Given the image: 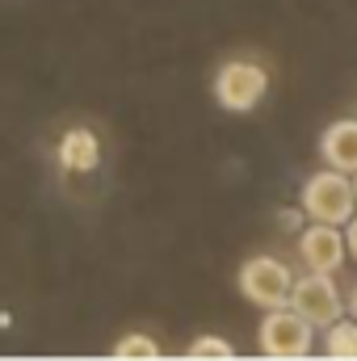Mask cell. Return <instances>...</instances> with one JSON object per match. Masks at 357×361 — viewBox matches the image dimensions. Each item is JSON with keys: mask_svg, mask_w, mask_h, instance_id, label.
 <instances>
[{"mask_svg": "<svg viewBox=\"0 0 357 361\" xmlns=\"http://www.w3.org/2000/svg\"><path fill=\"white\" fill-rule=\"evenodd\" d=\"M357 210V193H353V177L341 169H320L303 180V214L311 223H332L345 227Z\"/></svg>", "mask_w": 357, "mask_h": 361, "instance_id": "1", "label": "cell"}, {"mask_svg": "<svg viewBox=\"0 0 357 361\" xmlns=\"http://www.w3.org/2000/svg\"><path fill=\"white\" fill-rule=\"evenodd\" d=\"M257 345H261L265 357L303 361V357H311V349H315V324H307L290 302L286 307H273V311H265V319H261Z\"/></svg>", "mask_w": 357, "mask_h": 361, "instance_id": "2", "label": "cell"}, {"mask_svg": "<svg viewBox=\"0 0 357 361\" xmlns=\"http://www.w3.org/2000/svg\"><path fill=\"white\" fill-rule=\"evenodd\" d=\"M269 92V72L253 59H227L214 72V101L227 114H253Z\"/></svg>", "mask_w": 357, "mask_h": 361, "instance_id": "3", "label": "cell"}, {"mask_svg": "<svg viewBox=\"0 0 357 361\" xmlns=\"http://www.w3.org/2000/svg\"><path fill=\"white\" fill-rule=\"evenodd\" d=\"M332 277H337V273L307 269L303 277H294V286H290V307H294L307 324H315V332H324L328 324H337V319L345 315V298H341V290H337Z\"/></svg>", "mask_w": 357, "mask_h": 361, "instance_id": "4", "label": "cell"}, {"mask_svg": "<svg viewBox=\"0 0 357 361\" xmlns=\"http://www.w3.org/2000/svg\"><path fill=\"white\" fill-rule=\"evenodd\" d=\"M240 294L253 302V307H261V311H273V307H286L290 302V286H294V277H290V265L286 261H277V257H248L244 265H240Z\"/></svg>", "mask_w": 357, "mask_h": 361, "instance_id": "5", "label": "cell"}, {"mask_svg": "<svg viewBox=\"0 0 357 361\" xmlns=\"http://www.w3.org/2000/svg\"><path fill=\"white\" fill-rule=\"evenodd\" d=\"M298 257L303 265L315 273H337L349 261V244H345V227H332V223H311L303 235H298Z\"/></svg>", "mask_w": 357, "mask_h": 361, "instance_id": "6", "label": "cell"}, {"mask_svg": "<svg viewBox=\"0 0 357 361\" xmlns=\"http://www.w3.org/2000/svg\"><path fill=\"white\" fill-rule=\"evenodd\" d=\"M320 156L328 169H341V173H357V118H341L332 122L324 135H320Z\"/></svg>", "mask_w": 357, "mask_h": 361, "instance_id": "7", "label": "cell"}, {"mask_svg": "<svg viewBox=\"0 0 357 361\" xmlns=\"http://www.w3.org/2000/svg\"><path fill=\"white\" fill-rule=\"evenodd\" d=\"M101 164V143L89 126H72L59 139V169L63 173H92Z\"/></svg>", "mask_w": 357, "mask_h": 361, "instance_id": "8", "label": "cell"}, {"mask_svg": "<svg viewBox=\"0 0 357 361\" xmlns=\"http://www.w3.org/2000/svg\"><path fill=\"white\" fill-rule=\"evenodd\" d=\"M324 353L332 361H357V319H337L324 328Z\"/></svg>", "mask_w": 357, "mask_h": 361, "instance_id": "9", "label": "cell"}, {"mask_svg": "<svg viewBox=\"0 0 357 361\" xmlns=\"http://www.w3.org/2000/svg\"><path fill=\"white\" fill-rule=\"evenodd\" d=\"M114 357H126V361H152V357H160V345H156L152 336H143V332H131V336H122V341L114 345Z\"/></svg>", "mask_w": 357, "mask_h": 361, "instance_id": "10", "label": "cell"}, {"mask_svg": "<svg viewBox=\"0 0 357 361\" xmlns=\"http://www.w3.org/2000/svg\"><path fill=\"white\" fill-rule=\"evenodd\" d=\"M185 357H198V361H210V357H236V345L231 341H223V336H198L189 349H185Z\"/></svg>", "mask_w": 357, "mask_h": 361, "instance_id": "11", "label": "cell"}, {"mask_svg": "<svg viewBox=\"0 0 357 361\" xmlns=\"http://www.w3.org/2000/svg\"><path fill=\"white\" fill-rule=\"evenodd\" d=\"M345 244H349V257H357V210H353V219L345 223Z\"/></svg>", "mask_w": 357, "mask_h": 361, "instance_id": "12", "label": "cell"}, {"mask_svg": "<svg viewBox=\"0 0 357 361\" xmlns=\"http://www.w3.org/2000/svg\"><path fill=\"white\" fill-rule=\"evenodd\" d=\"M298 223H303V214H298V210H290V214H282V227H290V231H294Z\"/></svg>", "mask_w": 357, "mask_h": 361, "instance_id": "13", "label": "cell"}, {"mask_svg": "<svg viewBox=\"0 0 357 361\" xmlns=\"http://www.w3.org/2000/svg\"><path fill=\"white\" fill-rule=\"evenodd\" d=\"M349 315L357 319V286H353V294H349Z\"/></svg>", "mask_w": 357, "mask_h": 361, "instance_id": "14", "label": "cell"}, {"mask_svg": "<svg viewBox=\"0 0 357 361\" xmlns=\"http://www.w3.org/2000/svg\"><path fill=\"white\" fill-rule=\"evenodd\" d=\"M353 193H357V173H353Z\"/></svg>", "mask_w": 357, "mask_h": 361, "instance_id": "15", "label": "cell"}]
</instances>
